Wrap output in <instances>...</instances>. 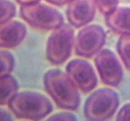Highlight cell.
<instances>
[{"label": "cell", "instance_id": "cell-1", "mask_svg": "<svg viewBox=\"0 0 130 121\" xmlns=\"http://www.w3.org/2000/svg\"><path fill=\"white\" fill-rule=\"evenodd\" d=\"M46 90L60 108L74 110L78 108L80 97L77 87L69 76L59 69H51L44 74Z\"/></svg>", "mask_w": 130, "mask_h": 121}, {"label": "cell", "instance_id": "cell-2", "mask_svg": "<svg viewBox=\"0 0 130 121\" xmlns=\"http://www.w3.org/2000/svg\"><path fill=\"white\" fill-rule=\"evenodd\" d=\"M8 107L18 118L32 120L43 119L53 109L48 98L32 92L17 93L8 103Z\"/></svg>", "mask_w": 130, "mask_h": 121}, {"label": "cell", "instance_id": "cell-3", "mask_svg": "<svg viewBox=\"0 0 130 121\" xmlns=\"http://www.w3.org/2000/svg\"><path fill=\"white\" fill-rule=\"evenodd\" d=\"M119 103V97L114 90L110 88L98 89L86 100L85 115L90 120H105L114 114Z\"/></svg>", "mask_w": 130, "mask_h": 121}, {"label": "cell", "instance_id": "cell-4", "mask_svg": "<svg viewBox=\"0 0 130 121\" xmlns=\"http://www.w3.org/2000/svg\"><path fill=\"white\" fill-rule=\"evenodd\" d=\"M20 15L29 25L41 30H54L63 23V18L59 11L39 3L22 5Z\"/></svg>", "mask_w": 130, "mask_h": 121}, {"label": "cell", "instance_id": "cell-5", "mask_svg": "<svg viewBox=\"0 0 130 121\" xmlns=\"http://www.w3.org/2000/svg\"><path fill=\"white\" fill-rule=\"evenodd\" d=\"M74 41V32L70 25H62L54 29L46 45V57L53 64L64 63L71 54Z\"/></svg>", "mask_w": 130, "mask_h": 121}, {"label": "cell", "instance_id": "cell-6", "mask_svg": "<svg viewBox=\"0 0 130 121\" xmlns=\"http://www.w3.org/2000/svg\"><path fill=\"white\" fill-rule=\"evenodd\" d=\"M105 39V33L100 26L92 25L86 26L77 34L75 52L81 57H91L104 46Z\"/></svg>", "mask_w": 130, "mask_h": 121}, {"label": "cell", "instance_id": "cell-7", "mask_svg": "<svg viewBox=\"0 0 130 121\" xmlns=\"http://www.w3.org/2000/svg\"><path fill=\"white\" fill-rule=\"evenodd\" d=\"M95 63L103 83L117 86L123 78V69L114 53L109 49L99 52Z\"/></svg>", "mask_w": 130, "mask_h": 121}, {"label": "cell", "instance_id": "cell-8", "mask_svg": "<svg viewBox=\"0 0 130 121\" xmlns=\"http://www.w3.org/2000/svg\"><path fill=\"white\" fill-rule=\"evenodd\" d=\"M69 76L77 88L83 93H89L97 84V78L93 68L87 61L81 59L72 60L66 67Z\"/></svg>", "mask_w": 130, "mask_h": 121}, {"label": "cell", "instance_id": "cell-9", "mask_svg": "<svg viewBox=\"0 0 130 121\" xmlns=\"http://www.w3.org/2000/svg\"><path fill=\"white\" fill-rule=\"evenodd\" d=\"M95 0H72L67 9V18L72 26L79 28L90 23L95 14Z\"/></svg>", "mask_w": 130, "mask_h": 121}, {"label": "cell", "instance_id": "cell-10", "mask_svg": "<svg viewBox=\"0 0 130 121\" xmlns=\"http://www.w3.org/2000/svg\"><path fill=\"white\" fill-rule=\"evenodd\" d=\"M26 27L18 21H8L0 25V47L13 48L22 42L26 35Z\"/></svg>", "mask_w": 130, "mask_h": 121}, {"label": "cell", "instance_id": "cell-11", "mask_svg": "<svg viewBox=\"0 0 130 121\" xmlns=\"http://www.w3.org/2000/svg\"><path fill=\"white\" fill-rule=\"evenodd\" d=\"M107 26L118 34L130 35V8L122 7L116 8L106 16Z\"/></svg>", "mask_w": 130, "mask_h": 121}, {"label": "cell", "instance_id": "cell-12", "mask_svg": "<svg viewBox=\"0 0 130 121\" xmlns=\"http://www.w3.org/2000/svg\"><path fill=\"white\" fill-rule=\"evenodd\" d=\"M19 85L12 76L6 75L0 78V105L8 104L17 93Z\"/></svg>", "mask_w": 130, "mask_h": 121}, {"label": "cell", "instance_id": "cell-13", "mask_svg": "<svg viewBox=\"0 0 130 121\" xmlns=\"http://www.w3.org/2000/svg\"><path fill=\"white\" fill-rule=\"evenodd\" d=\"M117 49L126 67L130 70V35H122L119 38Z\"/></svg>", "mask_w": 130, "mask_h": 121}, {"label": "cell", "instance_id": "cell-14", "mask_svg": "<svg viewBox=\"0 0 130 121\" xmlns=\"http://www.w3.org/2000/svg\"><path fill=\"white\" fill-rule=\"evenodd\" d=\"M15 59L12 54L8 51H0V78L8 75L13 69Z\"/></svg>", "mask_w": 130, "mask_h": 121}, {"label": "cell", "instance_id": "cell-15", "mask_svg": "<svg viewBox=\"0 0 130 121\" xmlns=\"http://www.w3.org/2000/svg\"><path fill=\"white\" fill-rule=\"evenodd\" d=\"M16 14V7L9 0H0V25L10 21Z\"/></svg>", "mask_w": 130, "mask_h": 121}, {"label": "cell", "instance_id": "cell-16", "mask_svg": "<svg viewBox=\"0 0 130 121\" xmlns=\"http://www.w3.org/2000/svg\"><path fill=\"white\" fill-rule=\"evenodd\" d=\"M95 3L100 12L107 16L117 8L119 0H95Z\"/></svg>", "mask_w": 130, "mask_h": 121}, {"label": "cell", "instance_id": "cell-17", "mask_svg": "<svg viewBox=\"0 0 130 121\" xmlns=\"http://www.w3.org/2000/svg\"><path fill=\"white\" fill-rule=\"evenodd\" d=\"M48 120H71L75 121L77 120L76 116L69 112H62L51 116Z\"/></svg>", "mask_w": 130, "mask_h": 121}, {"label": "cell", "instance_id": "cell-18", "mask_svg": "<svg viewBox=\"0 0 130 121\" xmlns=\"http://www.w3.org/2000/svg\"><path fill=\"white\" fill-rule=\"evenodd\" d=\"M117 120H130V103L125 105L119 110L116 118Z\"/></svg>", "mask_w": 130, "mask_h": 121}, {"label": "cell", "instance_id": "cell-19", "mask_svg": "<svg viewBox=\"0 0 130 121\" xmlns=\"http://www.w3.org/2000/svg\"><path fill=\"white\" fill-rule=\"evenodd\" d=\"M12 116L9 112L0 108V120H13Z\"/></svg>", "mask_w": 130, "mask_h": 121}, {"label": "cell", "instance_id": "cell-20", "mask_svg": "<svg viewBox=\"0 0 130 121\" xmlns=\"http://www.w3.org/2000/svg\"><path fill=\"white\" fill-rule=\"evenodd\" d=\"M46 1L57 6H62L67 3H69L72 0H46Z\"/></svg>", "mask_w": 130, "mask_h": 121}, {"label": "cell", "instance_id": "cell-21", "mask_svg": "<svg viewBox=\"0 0 130 121\" xmlns=\"http://www.w3.org/2000/svg\"><path fill=\"white\" fill-rule=\"evenodd\" d=\"M15 1L22 6V5H29L36 3L39 2L40 0H15Z\"/></svg>", "mask_w": 130, "mask_h": 121}]
</instances>
